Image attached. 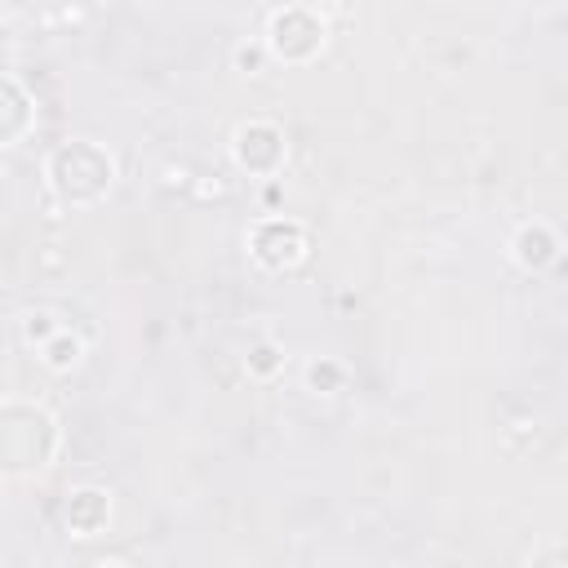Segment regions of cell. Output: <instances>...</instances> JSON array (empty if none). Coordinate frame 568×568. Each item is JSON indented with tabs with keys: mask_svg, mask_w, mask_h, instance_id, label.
<instances>
[{
	"mask_svg": "<svg viewBox=\"0 0 568 568\" xmlns=\"http://www.w3.org/2000/svg\"><path fill=\"white\" fill-rule=\"evenodd\" d=\"M186 182H191V169H186V164H178V169L169 164V169H164V186H186Z\"/></svg>",
	"mask_w": 568,
	"mask_h": 568,
	"instance_id": "obj_15",
	"label": "cell"
},
{
	"mask_svg": "<svg viewBox=\"0 0 568 568\" xmlns=\"http://www.w3.org/2000/svg\"><path fill=\"white\" fill-rule=\"evenodd\" d=\"M244 248L262 271L284 275V271H297L311 257V231H306V222H297L288 213H262L244 231Z\"/></svg>",
	"mask_w": 568,
	"mask_h": 568,
	"instance_id": "obj_4",
	"label": "cell"
},
{
	"mask_svg": "<svg viewBox=\"0 0 568 568\" xmlns=\"http://www.w3.org/2000/svg\"><path fill=\"white\" fill-rule=\"evenodd\" d=\"M524 568H568V559H564V546L559 541H541L528 559H524Z\"/></svg>",
	"mask_w": 568,
	"mask_h": 568,
	"instance_id": "obj_13",
	"label": "cell"
},
{
	"mask_svg": "<svg viewBox=\"0 0 568 568\" xmlns=\"http://www.w3.org/2000/svg\"><path fill=\"white\" fill-rule=\"evenodd\" d=\"M89 568H133V564H129L124 555H98V559H93Z\"/></svg>",
	"mask_w": 568,
	"mask_h": 568,
	"instance_id": "obj_16",
	"label": "cell"
},
{
	"mask_svg": "<svg viewBox=\"0 0 568 568\" xmlns=\"http://www.w3.org/2000/svg\"><path fill=\"white\" fill-rule=\"evenodd\" d=\"M262 53H266L262 44H240V49H235V62H240L244 71H257V62H262Z\"/></svg>",
	"mask_w": 568,
	"mask_h": 568,
	"instance_id": "obj_14",
	"label": "cell"
},
{
	"mask_svg": "<svg viewBox=\"0 0 568 568\" xmlns=\"http://www.w3.org/2000/svg\"><path fill=\"white\" fill-rule=\"evenodd\" d=\"M18 328H22V342L40 351V346H44V342H49V337L62 328V320H58L53 311H44V306H31V311H22Z\"/></svg>",
	"mask_w": 568,
	"mask_h": 568,
	"instance_id": "obj_10",
	"label": "cell"
},
{
	"mask_svg": "<svg viewBox=\"0 0 568 568\" xmlns=\"http://www.w3.org/2000/svg\"><path fill=\"white\" fill-rule=\"evenodd\" d=\"M62 524H67V532H75V537H98V532H106V524H111V493H106V488H93V484L71 488L67 501H62Z\"/></svg>",
	"mask_w": 568,
	"mask_h": 568,
	"instance_id": "obj_8",
	"label": "cell"
},
{
	"mask_svg": "<svg viewBox=\"0 0 568 568\" xmlns=\"http://www.w3.org/2000/svg\"><path fill=\"white\" fill-rule=\"evenodd\" d=\"M244 368H248V377H275L280 368H284V351L275 346V342H253L248 346V355H244Z\"/></svg>",
	"mask_w": 568,
	"mask_h": 568,
	"instance_id": "obj_11",
	"label": "cell"
},
{
	"mask_svg": "<svg viewBox=\"0 0 568 568\" xmlns=\"http://www.w3.org/2000/svg\"><path fill=\"white\" fill-rule=\"evenodd\" d=\"M80 359H84V337H80V333H71L67 324H62V328L40 346V364H44V368H53V373H71Z\"/></svg>",
	"mask_w": 568,
	"mask_h": 568,
	"instance_id": "obj_9",
	"label": "cell"
},
{
	"mask_svg": "<svg viewBox=\"0 0 568 568\" xmlns=\"http://www.w3.org/2000/svg\"><path fill=\"white\" fill-rule=\"evenodd\" d=\"M120 169L115 155L93 138H67L44 155V186L67 209H93L111 195Z\"/></svg>",
	"mask_w": 568,
	"mask_h": 568,
	"instance_id": "obj_2",
	"label": "cell"
},
{
	"mask_svg": "<svg viewBox=\"0 0 568 568\" xmlns=\"http://www.w3.org/2000/svg\"><path fill=\"white\" fill-rule=\"evenodd\" d=\"M0 18H4V9H0Z\"/></svg>",
	"mask_w": 568,
	"mask_h": 568,
	"instance_id": "obj_17",
	"label": "cell"
},
{
	"mask_svg": "<svg viewBox=\"0 0 568 568\" xmlns=\"http://www.w3.org/2000/svg\"><path fill=\"white\" fill-rule=\"evenodd\" d=\"M342 382H346V368L337 364V359H328V355H320V359H311L306 364V386L311 390H342Z\"/></svg>",
	"mask_w": 568,
	"mask_h": 568,
	"instance_id": "obj_12",
	"label": "cell"
},
{
	"mask_svg": "<svg viewBox=\"0 0 568 568\" xmlns=\"http://www.w3.org/2000/svg\"><path fill=\"white\" fill-rule=\"evenodd\" d=\"M31 129H36V98H31V89L18 75L0 71V146H18Z\"/></svg>",
	"mask_w": 568,
	"mask_h": 568,
	"instance_id": "obj_7",
	"label": "cell"
},
{
	"mask_svg": "<svg viewBox=\"0 0 568 568\" xmlns=\"http://www.w3.org/2000/svg\"><path fill=\"white\" fill-rule=\"evenodd\" d=\"M231 160L240 173L248 178H262V182H275L284 173V160H288V138H284V124L266 120V115H248L231 129Z\"/></svg>",
	"mask_w": 568,
	"mask_h": 568,
	"instance_id": "obj_5",
	"label": "cell"
},
{
	"mask_svg": "<svg viewBox=\"0 0 568 568\" xmlns=\"http://www.w3.org/2000/svg\"><path fill=\"white\" fill-rule=\"evenodd\" d=\"M62 448L58 417L36 399H0V479H31Z\"/></svg>",
	"mask_w": 568,
	"mask_h": 568,
	"instance_id": "obj_1",
	"label": "cell"
},
{
	"mask_svg": "<svg viewBox=\"0 0 568 568\" xmlns=\"http://www.w3.org/2000/svg\"><path fill=\"white\" fill-rule=\"evenodd\" d=\"M559 248H564V244H559V231H555L550 222H541V217L524 222V226L510 235V262H515L519 271H528V275L555 266V262H559Z\"/></svg>",
	"mask_w": 568,
	"mask_h": 568,
	"instance_id": "obj_6",
	"label": "cell"
},
{
	"mask_svg": "<svg viewBox=\"0 0 568 568\" xmlns=\"http://www.w3.org/2000/svg\"><path fill=\"white\" fill-rule=\"evenodd\" d=\"M328 40V18L315 4H280L266 13V31H262V49L288 67L311 62Z\"/></svg>",
	"mask_w": 568,
	"mask_h": 568,
	"instance_id": "obj_3",
	"label": "cell"
}]
</instances>
